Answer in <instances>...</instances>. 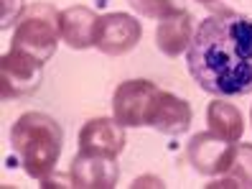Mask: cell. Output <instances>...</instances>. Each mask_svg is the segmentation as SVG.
<instances>
[{"label":"cell","instance_id":"6da1fadb","mask_svg":"<svg viewBox=\"0 0 252 189\" xmlns=\"http://www.w3.org/2000/svg\"><path fill=\"white\" fill-rule=\"evenodd\" d=\"M189 75L204 92L240 97L252 92V18L219 10L204 18L186 49Z\"/></svg>","mask_w":252,"mask_h":189},{"label":"cell","instance_id":"7a4b0ae2","mask_svg":"<svg viewBox=\"0 0 252 189\" xmlns=\"http://www.w3.org/2000/svg\"><path fill=\"white\" fill-rule=\"evenodd\" d=\"M10 146L21 158L23 171L33 179H46L54 174L64 149V130L46 113H23L10 128Z\"/></svg>","mask_w":252,"mask_h":189},{"label":"cell","instance_id":"3957f363","mask_svg":"<svg viewBox=\"0 0 252 189\" xmlns=\"http://www.w3.org/2000/svg\"><path fill=\"white\" fill-rule=\"evenodd\" d=\"M62 10L51 8L49 3H33L23 13V18L13 34V46L16 51H23L33 56L36 62L46 64L56 54L59 38H62V23H59Z\"/></svg>","mask_w":252,"mask_h":189},{"label":"cell","instance_id":"277c9868","mask_svg":"<svg viewBox=\"0 0 252 189\" xmlns=\"http://www.w3.org/2000/svg\"><path fill=\"white\" fill-rule=\"evenodd\" d=\"M43 79V64L23 51L10 49L0 59V95L3 100H18L33 95Z\"/></svg>","mask_w":252,"mask_h":189},{"label":"cell","instance_id":"5b68a950","mask_svg":"<svg viewBox=\"0 0 252 189\" xmlns=\"http://www.w3.org/2000/svg\"><path fill=\"white\" fill-rule=\"evenodd\" d=\"M186 156L189 164L204 177H224L234 156V141L217 136L214 130H204V133L191 136Z\"/></svg>","mask_w":252,"mask_h":189},{"label":"cell","instance_id":"8992f818","mask_svg":"<svg viewBox=\"0 0 252 189\" xmlns=\"http://www.w3.org/2000/svg\"><path fill=\"white\" fill-rule=\"evenodd\" d=\"M158 87L148 79H127L112 95V118L125 128H140L148 123V110Z\"/></svg>","mask_w":252,"mask_h":189},{"label":"cell","instance_id":"52a82bcc","mask_svg":"<svg viewBox=\"0 0 252 189\" xmlns=\"http://www.w3.org/2000/svg\"><path fill=\"white\" fill-rule=\"evenodd\" d=\"M140 36H143L140 21H135L127 13H107V16H99L94 46L107 56H123L138 46Z\"/></svg>","mask_w":252,"mask_h":189},{"label":"cell","instance_id":"ba28073f","mask_svg":"<svg viewBox=\"0 0 252 189\" xmlns=\"http://www.w3.org/2000/svg\"><path fill=\"white\" fill-rule=\"evenodd\" d=\"M69 177H71V187H79V189H112L120 179V169H117L112 156L79 151L71 158Z\"/></svg>","mask_w":252,"mask_h":189},{"label":"cell","instance_id":"9c48e42d","mask_svg":"<svg viewBox=\"0 0 252 189\" xmlns=\"http://www.w3.org/2000/svg\"><path fill=\"white\" fill-rule=\"evenodd\" d=\"M145 125H151L158 133H166V136H181L191 125V105L171 92L158 90L151 103V110H148Z\"/></svg>","mask_w":252,"mask_h":189},{"label":"cell","instance_id":"30bf717a","mask_svg":"<svg viewBox=\"0 0 252 189\" xmlns=\"http://www.w3.org/2000/svg\"><path fill=\"white\" fill-rule=\"evenodd\" d=\"M125 149V125L115 118H92L79 130V151L117 158Z\"/></svg>","mask_w":252,"mask_h":189},{"label":"cell","instance_id":"8fae6325","mask_svg":"<svg viewBox=\"0 0 252 189\" xmlns=\"http://www.w3.org/2000/svg\"><path fill=\"white\" fill-rule=\"evenodd\" d=\"M59 23H62V41L69 49H90L97 43L99 16L92 8L71 5V8L62 10Z\"/></svg>","mask_w":252,"mask_h":189},{"label":"cell","instance_id":"7c38bea8","mask_svg":"<svg viewBox=\"0 0 252 189\" xmlns=\"http://www.w3.org/2000/svg\"><path fill=\"white\" fill-rule=\"evenodd\" d=\"M194 31H191V16L186 10L176 13L171 18H163L156 31V43L166 56H179L189 49Z\"/></svg>","mask_w":252,"mask_h":189},{"label":"cell","instance_id":"4fadbf2b","mask_svg":"<svg viewBox=\"0 0 252 189\" xmlns=\"http://www.w3.org/2000/svg\"><path fill=\"white\" fill-rule=\"evenodd\" d=\"M206 123H209V130H214L217 136L227 138V141H240L245 133V120L242 113L237 110L232 103H224V100H214L206 108Z\"/></svg>","mask_w":252,"mask_h":189},{"label":"cell","instance_id":"5bb4252c","mask_svg":"<svg viewBox=\"0 0 252 189\" xmlns=\"http://www.w3.org/2000/svg\"><path fill=\"white\" fill-rule=\"evenodd\" d=\"M224 177L234 179L237 187H252V146H250V143H240V146H234L232 164H229Z\"/></svg>","mask_w":252,"mask_h":189},{"label":"cell","instance_id":"9a60e30c","mask_svg":"<svg viewBox=\"0 0 252 189\" xmlns=\"http://www.w3.org/2000/svg\"><path fill=\"white\" fill-rule=\"evenodd\" d=\"M130 5L135 8L140 16L145 18H156V21H163V18H171L176 13H181L184 8L176 5L173 0H130Z\"/></svg>","mask_w":252,"mask_h":189},{"label":"cell","instance_id":"2e32d148","mask_svg":"<svg viewBox=\"0 0 252 189\" xmlns=\"http://www.w3.org/2000/svg\"><path fill=\"white\" fill-rule=\"evenodd\" d=\"M26 13V0H0V28L8 31V28L21 21Z\"/></svg>","mask_w":252,"mask_h":189},{"label":"cell","instance_id":"e0dca14e","mask_svg":"<svg viewBox=\"0 0 252 189\" xmlns=\"http://www.w3.org/2000/svg\"><path fill=\"white\" fill-rule=\"evenodd\" d=\"M132 187H156V189H160L163 187V182L158 179V177H140V179H135V184H132Z\"/></svg>","mask_w":252,"mask_h":189},{"label":"cell","instance_id":"ac0fdd59","mask_svg":"<svg viewBox=\"0 0 252 189\" xmlns=\"http://www.w3.org/2000/svg\"><path fill=\"white\" fill-rule=\"evenodd\" d=\"M196 3H201V5H209V3H214V0H196Z\"/></svg>","mask_w":252,"mask_h":189}]
</instances>
